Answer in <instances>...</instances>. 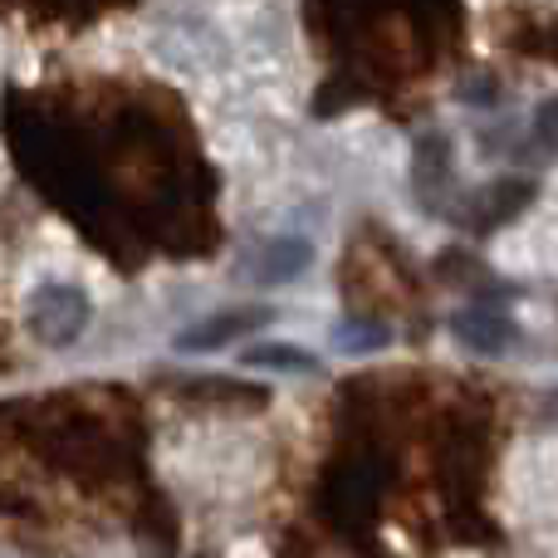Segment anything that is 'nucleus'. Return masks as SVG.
<instances>
[{
	"instance_id": "nucleus-1",
	"label": "nucleus",
	"mask_w": 558,
	"mask_h": 558,
	"mask_svg": "<svg viewBox=\"0 0 558 558\" xmlns=\"http://www.w3.org/2000/svg\"><path fill=\"white\" fill-rule=\"evenodd\" d=\"M270 318H275L270 308H241V314H221V318H211V324L192 328V333L182 338V348H186V353H206V348H221V343H231V338H241V333H255V328H265Z\"/></svg>"
},
{
	"instance_id": "nucleus-2",
	"label": "nucleus",
	"mask_w": 558,
	"mask_h": 558,
	"mask_svg": "<svg viewBox=\"0 0 558 558\" xmlns=\"http://www.w3.org/2000/svg\"><path fill=\"white\" fill-rule=\"evenodd\" d=\"M245 363H275V367H314V357L299 348H251Z\"/></svg>"
}]
</instances>
